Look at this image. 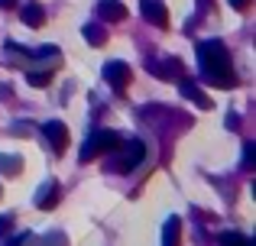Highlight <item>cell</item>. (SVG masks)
<instances>
[{
    "label": "cell",
    "mask_w": 256,
    "mask_h": 246,
    "mask_svg": "<svg viewBox=\"0 0 256 246\" xmlns=\"http://www.w3.org/2000/svg\"><path fill=\"white\" fill-rule=\"evenodd\" d=\"M198 58H201L204 75L211 78L214 84H220V88L237 84V78H234V71H230V62H227V52H224V45H220V42H204L198 49Z\"/></svg>",
    "instance_id": "obj_1"
},
{
    "label": "cell",
    "mask_w": 256,
    "mask_h": 246,
    "mask_svg": "<svg viewBox=\"0 0 256 246\" xmlns=\"http://www.w3.org/2000/svg\"><path fill=\"white\" fill-rule=\"evenodd\" d=\"M107 149H120V136L117 133H98V136H91L84 143L82 159H94L98 152H107Z\"/></svg>",
    "instance_id": "obj_2"
},
{
    "label": "cell",
    "mask_w": 256,
    "mask_h": 246,
    "mask_svg": "<svg viewBox=\"0 0 256 246\" xmlns=\"http://www.w3.org/2000/svg\"><path fill=\"white\" fill-rule=\"evenodd\" d=\"M143 156H146V146L140 143V139H133V143L124 149V159L117 162V169H120V172H130V169H133V165H136Z\"/></svg>",
    "instance_id": "obj_3"
},
{
    "label": "cell",
    "mask_w": 256,
    "mask_h": 246,
    "mask_svg": "<svg viewBox=\"0 0 256 246\" xmlns=\"http://www.w3.org/2000/svg\"><path fill=\"white\" fill-rule=\"evenodd\" d=\"M107 81H110L117 91H124V84L130 81V68H126L124 62H110L107 65Z\"/></svg>",
    "instance_id": "obj_4"
},
{
    "label": "cell",
    "mask_w": 256,
    "mask_h": 246,
    "mask_svg": "<svg viewBox=\"0 0 256 246\" xmlns=\"http://www.w3.org/2000/svg\"><path fill=\"white\" fill-rule=\"evenodd\" d=\"M46 136L56 143V152H62L65 146H68V130H65L62 123H46Z\"/></svg>",
    "instance_id": "obj_5"
},
{
    "label": "cell",
    "mask_w": 256,
    "mask_h": 246,
    "mask_svg": "<svg viewBox=\"0 0 256 246\" xmlns=\"http://www.w3.org/2000/svg\"><path fill=\"white\" fill-rule=\"evenodd\" d=\"M143 13L150 19H156V26H169V13H166V6L156 3V0H143Z\"/></svg>",
    "instance_id": "obj_6"
},
{
    "label": "cell",
    "mask_w": 256,
    "mask_h": 246,
    "mask_svg": "<svg viewBox=\"0 0 256 246\" xmlns=\"http://www.w3.org/2000/svg\"><path fill=\"white\" fill-rule=\"evenodd\" d=\"M100 16H107V19H124L126 16V6H120L117 0H104V3H100Z\"/></svg>",
    "instance_id": "obj_7"
},
{
    "label": "cell",
    "mask_w": 256,
    "mask_h": 246,
    "mask_svg": "<svg viewBox=\"0 0 256 246\" xmlns=\"http://www.w3.org/2000/svg\"><path fill=\"white\" fill-rule=\"evenodd\" d=\"M56 195H58V188H56V185H46V188L39 191L36 204H39V208H52V201H56Z\"/></svg>",
    "instance_id": "obj_8"
},
{
    "label": "cell",
    "mask_w": 256,
    "mask_h": 246,
    "mask_svg": "<svg viewBox=\"0 0 256 246\" xmlns=\"http://www.w3.org/2000/svg\"><path fill=\"white\" fill-rule=\"evenodd\" d=\"M42 16H46L42 6H23V19L30 26H42Z\"/></svg>",
    "instance_id": "obj_9"
},
{
    "label": "cell",
    "mask_w": 256,
    "mask_h": 246,
    "mask_svg": "<svg viewBox=\"0 0 256 246\" xmlns=\"http://www.w3.org/2000/svg\"><path fill=\"white\" fill-rule=\"evenodd\" d=\"M52 75H46V71H32L30 75V84H36V88H42V84H49Z\"/></svg>",
    "instance_id": "obj_10"
},
{
    "label": "cell",
    "mask_w": 256,
    "mask_h": 246,
    "mask_svg": "<svg viewBox=\"0 0 256 246\" xmlns=\"http://www.w3.org/2000/svg\"><path fill=\"white\" fill-rule=\"evenodd\" d=\"M84 36L91 39L94 45H100V42H104V32H100V29H84Z\"/></svg>",
    "instance_id": "obj_11"
},
{
    "label": "cell",
    "mask_w": 256,
    "mask_h": 246,
    "mask_svg": "<svg viewBox=\"0 0 256 246\" xmlns=\"http://www.w3.org/2000/svg\"><path fill=\"white\" fill-rule=\"evenodd\" d=\"M0 169H4V172H16L20 162H16V159H0Z\"/></svg>",
    "instance_id": "obj_12"
},
{
    "label": "cell",
    "mask_w": 256,
    "mask_h": 246,
    "mask_svg": "<svg viewBox=\"0 0 256 246\" xmlns=\"http://www.w3.org/2000/svg\"><path fill=\"white\" fill-rule=\"evenodd\" d=\"M175 227H178V221H169V234H166V243H172V237H175Z\"/></svg>",
    "instance_id": "obj_13"
},
{
    "label": "cell",
    "mask_w": 256,
    "mask_h": 246,
    "mask_svg": "<svg viewBox=\"0 0 256 246\" xmlns=\"http://www.w3.org/2000/svg\"><path fill=\"white\" fill-rule=\"evenodd\" d=\"M234 6H237V10H246V6H250V0H230Z\"/></svg>",
    "instance_id": "obj_14"
},
{
    "label": "cell",
    "mask_w": 256,
    "mask_h": 246,
    "mask_svg": "<svg viewBox=\"0 0 256 246\" xmlns=\"http://www.w3.org/2000/svg\"><path fill=\"white\" fill-rule=\"evenodd\" d=\"M0 6H13V0H0Z\"/></svg>",
    "instance_id": "obj_15"
}]
</instances>
